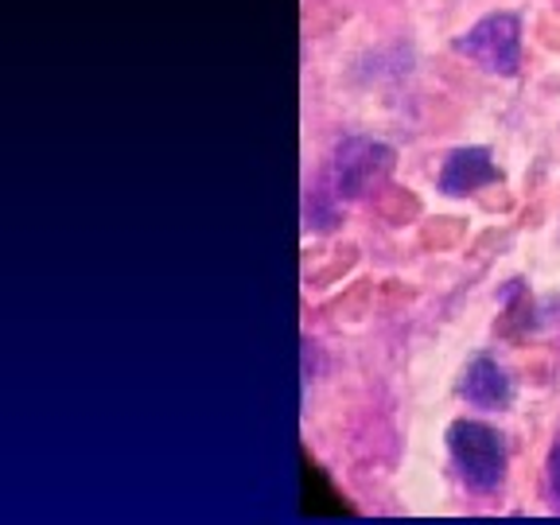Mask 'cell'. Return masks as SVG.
Listing matches in <instances>:
<instances>
[{
    "label": "cell",
    "instance_id": "cell-1",
    "mask_svg": "<svg viewBox=\"0 0 560 525\" xmlns=\"http://www.w3.org/2000/svg\"><path fill=\"white\" fill-rule=\"evenodd\" d=\"M447 455L467 490L494 494L506 482V436L482 420H452L447 424Z\"/></svg>",
    "mask_w": 560,
    "mask_h": 525
},
{
    "label": "cell",
    "instance_id": "cell-2",
    "mask_svg": "<svg viewBox=\"0 0 560 525\" xmlns=\"http://www.w3.org/2000/svg\"><path fill=\"white\" fill-rule=\"evenodd\" d=\"M452 47L455 55L471 59L487 74L514 79L517 67H522V20L514 12H490L479 24L467 27Z\"/></svg>",
    "mask_w": 560,
    "mask_h": 525
},
{
    "label": "cell",
    "instance_id": "cell-3",
    "mask_svg": "<svg viewBox=\"0 0 560 525\" xmlns=\"http://www.w3.org/2000/svg\"><path fill=\"white\" fill-rule=\"evenodd\" d=\"M394 172V149L370 137H347L335 149L331 160V187L339 199H362L374 191L385 175Z\"/></svg>",
    "mask_w": 560,
    "mask_h": 525
},
{
    "label": "cell",
    "instance_id": "cell-4",
    "mask_svg": "<svg viewBox=\"0 0 560 525\" xmlns=\"http://www.w3.org/2000/svg\"><path fill=\"white\" fill-rule=\"evenodd\" d=\"M494 184H502V167L494 164L490 149H479V144L455 149L436 175V187L447 199H464V195H475L479 187H494Z\"/></svg>",
    "mask_w": 560,
    "mask_h": 525
},
{
    "label": "cell",
    "instance_id": "cell-5",
    "mask_svg": "<svg viewBox=\"0 0 560 525\" xmlns=\"http://www.w3.org/2000/svg\"><path fill=\"white\" fill-rule=\"evenodd\" d=\"M459 397H464L471 409L499 412V409H506L510 397H514V382H510V374L490 359V354H475L464 366V374H459Z\"/></svg>",
    "mask_w": 560,
    "mask_h": 525
},
{
    "label": "cell",
    "instance_id": "cell-6",
    "mask_svg": "<svg viewBox=\"0 0 560 525\" xmlns=\"http://www.w3.org/2000/svg\"><path fill=\"white\" fill-rule=\"evenodd\" d=\"M549 490H552V502L560 510V444L549 452Z\"/></svg>",
    "mask_w": 560,
    "mask_h": 525
}]
</instances>
